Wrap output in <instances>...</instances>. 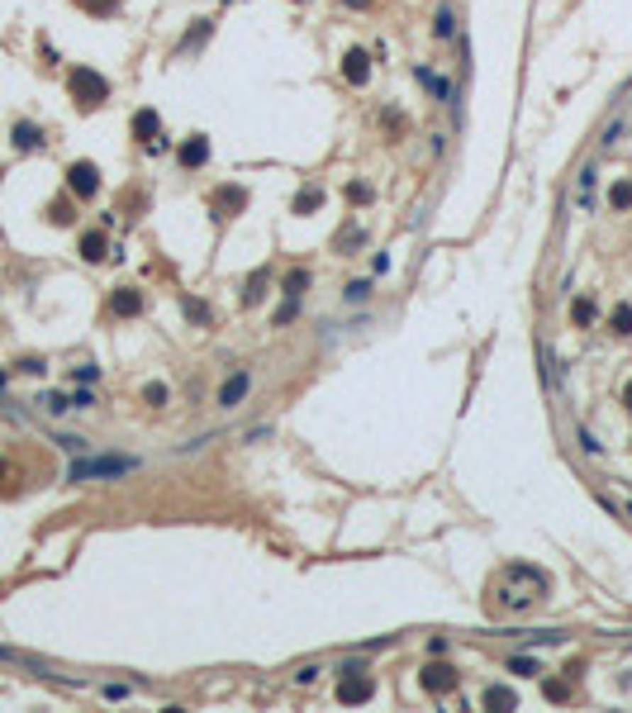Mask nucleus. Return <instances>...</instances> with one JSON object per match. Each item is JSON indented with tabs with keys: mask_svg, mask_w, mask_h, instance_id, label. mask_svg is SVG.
<instances>
[{
	"mask_svg": "<svg viewBox=\"0 0 632 713\" xmlns=\"http://www.w3.org/2000/svg\"><path fill=\"white\" fill-rule=\"evenodd\" d=\"M128 471H138V457H77L67 480H119Z\"/></svg>",
	"mask_w": 632,
	"mask_h": 713,
	"instance_id": "1",
	"label": "nucleus"
},
{
	"mask_svg": "<svg viewBox=\"0 0 632 713\" xmlns=\"http://www.w3.org/2000/svg\"><path fill=\"white\" fill-rule=\"evenodd\" d=\"M72 95H77L81 110H95V105H105V95H110V81L95 77V72H86V67H77V72H72Z\"/></svg>",
	"mask_w": 632,
	"mask_h": 713,
	"instance_id": "2",
	"label": "nucleus"
},
{
	"mask_svg": "<svg viewBox=\"0 0 632 713\" xmlns=\"http://www.w3.org/2000/svg\"><path fill=\"white\" fill-rule=\"evenodd\" d=\"M248 395H253V371H233V376H228V380L219 385V395H214V404H219L223 414H233V409H238V404H243Z\"/></svg>",
	"mask_w": 632,
	"mask_h": 713,
	"instance_id": "3",
	"label": "nucleus"
},
{
	"mask_svg": "<svg viewBox=\"0 0 632 713\" xmlns=\"http://www.w3.org/2000/svg\"><path fill=\"white\" fill-rule=\"evenodd\" d=\"M414 77H418V81L428 86V91H433V100H443V105H452V110L461 105V91H457V86H452L447 77H433L428 67H414Z\"/></svg>",
	"mask_w": 632,
	"mask_h": 713,
	"instance_id": "4",
	"label": "nucleus"
},
{
	"mask_svg": "<svg viewBox=\"0 0 632 713\" xmlns=\"http://www.w3.org/2000/svg\"><path fill=\"white\" fill-rule=\"evenodd\" d=\"M67 181H72V190H77L81 200H91L95 190H100V172H95V162H77V167L67 172Z\"/></svg>",
	"mask_w": 632,
	"mask_h": 713,
	"instance_id": "5",
	"label": "nucleus"
},
{
	"mask_svg": "<svg viewBox=\"0 0 632 713\" xmlns=\"http://www.w3.org/2000/svg\"><path fill=\"white\" fill-rule=\"evenodd\" d=\"M343 77H348L352 86H366V81H371V52H366V48H352V52H348Z\"/></svg>",
	"mask_w": 632,
	"mask_h": 713,
	"instance_id": "6",
	"label": "nucleus"
},
{
	"mask_svg": "<svg viewBox=\"0 0 632 713\" xmlns=\"http://www.w3.org/2000/svg\"><path fill=\"white\" fill-rule=\"evenodd\" d=\"M433 38H438V43H452V38H457V10H452V5H438V10H433Z\"/></svg>",
	"mask_w": 632,
	"mask_h": 713,
	"instance_id": "7",
	"label": "nucleus"
},
{
	"mask_svg": "<svg viewBox=\"0 0 632 713\" xmlns=\"http://www.w3.org/2000/svg\"><path fill=\"white\" fill-rule=\"evenodd\" d=\"M110 309H114V314H138L143 295L133 290V285H119V290H114V300H110Z\"/></svg>",
	"mask_w": 632,
	"mask_h": 713,
	"instance_id": "8",
	"label": "nucleus"
},
{
	"mask_svg": "<svg viewBox=\"0 0 632 713\" xmlns=\"http://www.w3.org/2000/svg\"><path fill=\"white\" fill-rule=\"evenodd\" d=\"M452 685H457L452 665H428L423 670V690H433V695H438V690H452Z\"/></svg>",
	"mask_w": 632,
	"mask_h": 713,
	"instance_id": "9",
	"label": "nucleus"
},
{
	"mask_svg": "<svg viewBox=\"0 0 632 713\" xmlns=\"http://www.w3.org/2000/svg\"><path fill=\"white\" fill-rule=\"evenodd\" d=\"M594 167H585L580 172V181H575V200H580V209H594Z\"/></svg>",
	"mask_w": 632,
	"mask_h": 713,
	"instance_id": "10",
	"label": "nucleus"
},
{
	"mask_svg": "<svg viewBox=\"0 0 632 713\" xmlns=\"http://www.w3.org/2000/svg\"><path fill=\"white\" fill-rule=\"evenodd\" d=\"M38 143H43L38 124H24V119H19V124H15V148H19V153H33Z\"/></svg>",
	"mask_w": 632,
	"mask_h": 713,
	"instance_id": "11",
	"label": "nucleus"
},
{
	"mask_svg": "<svg viewBox=\"0 0 632 713\" xmlns=\"http://www.w3.org/2000/svg\"><path fill=\"white\" fill-rule=\"evenodd\" d=\"M338 699H343V704H362V699H371V680H343V685H338Z\"/></svg>",
	"mask_w": 632,
	"mask_h": 713,
	"instance_id": "12",
	"label": "nucleus"
},
{
	"mask_svg": "<svg viewBox=\"0 0 632 713\" xmlns=\"http://www.w3.org/2000/svg\"><path fill=\"white\" fill-rule=\"evenodd\" d=\"M205 153H209V143L200 138V133H195V138H190L186 148H181V162H186V167H200V162H205Z\"/></svg>",
	"mask_w": 632,
	"mask_h": 713,
	"instance_id": "13",
	"label": "nucleus"
},
{
	"mask_svg": "<svg viewBox=\"0 0 632 713\" xmlns=\"http://www.w3.org/2000/svg\"><path fill=\"white\" fill-rule=\"evenodd\" d=\"M133 133H148V143L157 148V114L153 110H143V114H133Z\"/></svg>",
	"mask_w": 632,
	"mask_h": 713,
	"instance_id": "14",
	"label": "nucleus"
},
{
	"mask_svg": "<svg viewBox=\"0 0 632 713\" xmlns=\"http://www.w3.org/2000/svg\"><path fill=\"white\" fill-rule=\"evenodd\" d=\"M81 257H86V262H100V257H105V238L86 233V238H81Z\"/></svg>",
	"mask_w": 632,
	"mask_h": 713,
	"instance_id": "15",
	"label": "nucleus"
},
{
	"mask_svg": "<svg viewBox=\"0 0 632 713\" xmlns=\"http://www.w3.org/2000/svg\"><path fill=\"white\" fill-rule=\"evenodd\" d=\"M570 319H575V328H585L589 319H594V300H589V295H580V300H575V309H570Z\"/></svg>",
	"mask_w": 632,
	"mask_h": 713,
	"instance_id": "16",
	"label": "nucleus"
},
{
	"mask_svg": "<svg viewBox=\"0 0 632 713\" xmlns=\"http://www.w3.org/2000/svg\"><path fill=\"white\" fill-rule=\"evenodd\" d=\"M614 333H632V304H618L614 309Z\"/></svg>",
	"mask_w": 632,
	"mask_h": 713,
	"instance_id": "17",
	"label": "nucleus"
},
{
	"mask_svg": "<svg viewBox=\"0 0 632 713\" xmlns=\"http://www.w3.org/2000/svg\"><path fill=\"white\" fill-rule=\"evenodd\" d=\"M632 205V181H618L614 186V209H628Z\"/></svg>",
	"mask_w": 632,
	"mask_h": 713,
	"instance_id": "18",
	"label": "nucleus"
},
{
	"mask_svg": "<svg viewBox=\"0 0 632 713\" xmlns=\"http://www.w3.org/2000/svg\"><path fill=\"white\" fill-rule=\"evenodd\" d=\"M57 447H67L72 457H81V452H86L91 443H86V438H72V433H62V438H57Z\"/></svg>",
	"mask_w": 632,
	"mask_h": 713,
	"instance_id": "19",
	"label": "nucleus"
},
{
	"mask_svg": "<svg viewBox=\"0 0 632 713\" xmlns=\"http://www.w3.org/2000/svg\"><path fill=\"white\" fill-rule=\"evenodd\" d=\"M43 409L48 414H67V409H72V399H67V395H43Z\"/></svg>",
	"mask_w": 632,
	"mask_h": 713,
	"instance_id": "20",
	"label": "nucleus"
},
{
	"mask_svg": "<svg viewBox=\"0 0 632 713\" xmlns=\"http://www.w3.org/2000/svg\"><path fill=\"white\" fill-rule=\"evenodd\" d=\"M366 295H371V285H366V281H352V285H348V300H352V304H362Z\"/></svg>",
	"mask_w": 632,
	"mask_h": 713,
	"instance_id": "21",
	"label": "nucleus"
},
{
	"mask_svg": "<svg viewBox=\"0 0 632 713\" xmlns=\"http://www.w3.org/2000/svg\"><path fill=\"white\" fill-rule=\"evenodd\" d=\"M509 670H514V675H538V661L523 656V661H509Z\"/></svg>",
	"mask_w": 632,
	"mask_h": 713,
	"instance_id": "22",
	"label": "nucleus"
},
{
	"mask_svg": "<svg viewBox=\"0 0 632 713\" xmlns=\"http://www.w3.org/2000/svg\"><path fill=\"white\" fill-rule=\"evenodd\" d=\"M575 438H580V447H585V452H594V457H599V452H604V447L594 443V438H589V428H575Z\"/></svg>",
	"mask_w": 632,
	"mask_h": 713,
	"instance_id": "23",
	"label": "nucleus"
},
{
	"mask_svg": "<svg viewBox=\"0 0 632 713\" xmlns=\"http://www.w3.org/2000/svg\"><path fill=\"white\" fill-rule=\"evenodd\" d=\"M343 5H352V10H366V5H371V0H343Z\"/></svg>",
	"mask_w": 632,
	"mask_h": 713,
	"instance_id": "24",
	"label": "nucleus"
},
{
	"mask_svg": "<svg viewBox=\"0 0 632 713\" xmlns=\"http://www.w3.org/2000/svg\"><path fill=\"white\" fill-rule=\"evenodd\" d=\"M623 399H628V409H632V380H628V390H623Z\"/></svg>",
	"mask_w": 632,
	"mask_h": 713,
	"instance_id": "25",
	"label": "nucleus"
}]
</instances>
